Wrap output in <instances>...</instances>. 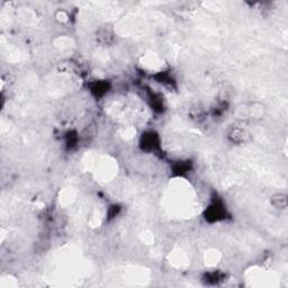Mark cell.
Wrapping results in <instances>:
<instances>
[{
	"label": "cell",
	"mask_w": 288,
	"mask_h": 288,
	"mask_svg": "<svg viewBox=\"0 0 288 288\" xmlns=\"http://www.w3.org/2000/svg\"><path fill=\"white\" fill-rule=\"evenodd\" d=\"M90 93L96 98L104 97L109 92V82L107 80H96L90 83Z\"/></svg>",
	"instance_id": "3957f363"
},
{
	"label": "cell",
	"mask_w": 288,
	"mask_h": 288,
	"mask_svg": "<svg viewBox=\"0 0 288 288\" xmlns=\"http://www.w3.org/2000/svg\"><path fill=\"white\" fill-rule=\"evenodd\" d=\"M230 138H232L234 142L237 143H242L245 141V138H247V133H245L244 130H242L240 127H234L232 131L229 133Z\"/></svg>",
	"instance_id": "277c9868"
},
{
	"label": "cell",
	"mask_w": 288,
	"mask_h": 288,
	"mask_svg": "<svg viewBox=\"0 0 288 288\" xmlns=\"http://www.w3.org/2000/svg\"><path fill=\"white\" fill-rule=\"evenodd\" d=\"M140 145L145 151H155L160 147V139H159L158 134H155L154 132H146V133L142 135Z\"/></svg>",
	"instance_id": "7a4b0ae2"
},
{
	"label": "cell",
	"mask_w": 288,
	"mask_h": 288,
	"mask_svg": "<svg viewBox=\"0 0 288 288\" xmlns=\"http://www.w3.org/2000/svg\"><path fill=\"white\" fill-rule=\"evenodd\" d=\"M226 207L223 202L219 198H213L210 205L206 208L205 214H204V217L206 218V221L214 223L218 221H223V219L226 218Z\"/></svg>",
	"instance_id": "6da1fadb"
}]
</instances>
